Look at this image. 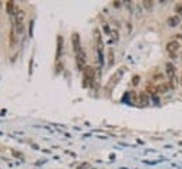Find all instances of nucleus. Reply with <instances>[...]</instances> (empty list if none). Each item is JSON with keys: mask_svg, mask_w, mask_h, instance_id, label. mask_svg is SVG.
I'll return each mask as SVG.
<instances>
[{"mask_svg": "<svg viewBox=\"0 0 182 169\" xmlns=\"http://www.w3.org/2000/svg\"><path fill=\"white\" fill-rule=\"evenodd\" d=\"M165 50H167L168 55H169L171 59H172V60H176V59H178L179 51H181V43L172 38V40H169V41L167 43V47H165Z\"/></svg>", "mask_w": 182, "mask_h": 169, "instance_id": "f257e3e1", "label": "nucleus"}, {"mask_svg": "<svg viewBox=\"0 0 182 169\" xmlns=\"http://www.w3.org/2000/svg\"><path fill=\"white\" fill-rule=\"evenodd\" d=\"M24 12L23 10H17L16 12V16H14V31L16 33L22 34L23 30H24Z\"/></svg>", "mask_w": 182, "mask_h": 169, "instance_id": "f03ea898", "label": "nucleus"}, {"mask_svg": "<svg viewBox=\"0 0 182 169\" xmlns=\"http://www.w3.org/2000/svg\"><path fill=\"white\" fill-rule=\"evenodd\" d=\"M94 68L91 67H86L83 71V85L84 87H88V85H93L94 81H96V75H94Z\"/></svg>", "mask_w": 182, "mask_h": 169, "instance_id": "7ed1b4c3", "label": "nucleus"}, {"mask_svg": "<svg viewBox=\"0 0 182 169\" xmlns=\"http://www.w3.org/2000/svg\"><path fill=\"white\" fill-rule=\"evenodd\" d=\"M124 70H125V68H120V70H118L117 73H115L114 75H112V77L110 78V81H108V84H107V85H105V90H107V91H111V90L114 88V85H117V84H118V81H120V78L122 77Z\"/></svg>", "mask_w": 182, "mask_h": 169, "instance_id": "20e7f679", "label": "nucleus"}, {"mask_svg": "<svg viewBox=\"0 0 182 169\" xmlns=\"http://www.w3.org/2000/svg\"><path fill=\"white\" fill-rule=\"evenodd\" d=\"M165 68H167V75H168V78H169V85L174 88V87H175V74H176V68H175V65H174L171 61H168L167 64H165Z\"/></svg>", "mask_w": 182, "mask_h": 169, "instance_id": "39448f33", "label": "nucleus"}, {"mask_svg": "<svg viewBox=\"0 0 182 169\" xmlns=\"http://www.w3.org/2000/svg\"><path fill=\"white\" fill-rule=\"evenodd\" d=\"M71 44H73V50H74L75 55L83 53V50H81V43H80V36H78L77 33H74L71 36Z\"/></svg>", "mask_w": 182, "mask_h": 169, "instance_id": "423d86ee", "label": "nucleus"}, {"mask_svg": "<svg viewBox=\"0 0 182 169\" xmlns=\"http://www.w3.org/2000/svg\"><path fill=\"white\" fill-rule=\"evenodd\" d=\"M149 104V95L147 91H141L138 94V105H141V107H145V105Z\"/></svg>", "mask_w": 182, "mask_h": 169, "instance_id": "0eeeda50", "label": "nucleus"}, {"mask_svg": "<svg viewBox=\"0 0 182 169\" xmlns=\"http://www.w3.org/2000/svg\"><path fill=\"white\" fill-rule=\"evenodd\" d=\"M167 23L169 27H176L178 24H181V16H178V14L171 16V17H168Z\"/></svg>", "mask_w": 182, "mask_h": 169, "instance_id": "6e6552de", "label": "nucleus"}, {"mask_svg": "<svg viewBox=\"0 0 182 169\" xmlns=\"http://www.w3.org/2000/svg\"><path fill=\"white\" fill-rule=\"evenodd\" d=\"M6 10H7V13H9L10 16H12V14H14V16H16V13H14V12H17V10H16V6H14V3H13V2H7V3H6Z\"/></svg>", "mask_w": 182, "mask_h": 169, "instance_id": "1a4fd4ad", "label": "nucleus"}, {"mask_svg": "<svg viewBox=\"0 0 182 169\" xmlns=\"http://www.w3.org/2000/svg\"><path fill=\"white\" fill-rule=\"evenodd\" d=\"M61 50H63V37L59 36V38H57V60L61 55Z\"/></svg>", "mask_w": 182, "mask_h": 169, "instance_id": "9d476101", "label": "nucleus"}, {"mask_svg": "<svg viewBox=\"0 0 182 169\" xmlns=\"http://www.w3.org/2000/svg\"><path fill=\"white\" fill-rule=\"evenodd\" d=\"M16 41H17V36H16V31L12 28V31H10V44H16Z\"/></svg>", "mask_w": 182, "mask_h": 169, "instance_id": "9b49d317", "label": "nucleus"}, {"mask_svg": "<svg viewBox=\"0 0 182 169\" xmlns=\"http://www.w3.org/2000/svg\"><path fill=\"white\" fill-rule=\"evenodd\" d=\"M175 12L178 13V16L182 13V3H179V4H176V7H175Z\"/></svg>", "mask_w": 182, "mask_h": 169, "instance_id": "f8f14e48", "label": "nucleus"}, {"mask_svg": "<svg viewBox=\"0 0 182 169\" xmlns=\"http://www.w3.org/2000/svg\"><path fill=\"white\" fill-rule=\"evenodd\" d=\"M139 83V75H134L133 77V85H137Z\"/></svg>", "mask_w": 182, "mask_h": 169, "instance_id": "ddd939ff", "label": "nucleus"}, {"mask_svg": "<svg viewBox=\"0 0 182 169\" xmlns=\"http://www.w3.org/2000/svg\"><path fill=\"white\" fill-rule=\"evenodd\" d=\"M142 4H144V7H145V9H151V7H152V4H154V3H152V2H149V3H148V2H144V3H142Z\"/></svg>", "mask_w": 182, "mask_h": 169, "instance_id": "4468645a", "label": "nucleus"}, {"mask_svg": "<svg viewBox=\"0 0 182 169\" xmlns=\"http://www.w3.org/2000/svg\"><path fill=\"white\" fill-rule=\"evenodd\" d=\"M174 40H176V41L182 40V34H175V38H174Z\"/></svg>", "mask_w": 182, "mask_h": 169, "instance_id": "2eb2a0df", "label": "nucleus"}, {"mask_svg": "<svg viewBox=\"0 0 182 169\" xmlns=\"http://www.w3.org/2000/svg\"><path fill=\"white\" fill-rule=\"evenodd\" d=\"M181 83H182V74H181Z\"/></svg>", "mask_w": 182, "mask_h": 169, "instance_id": "dca6fc26", "label": "nucleus"}, {"mask_svg": "<svg viewBox=\"0 0 182 169\" xmlns=\"http://www.w3.org/2000/svg\"><path fill=\"white\" fill-rule=\"evenodd\" d=\"M181 28H182V24H181Z\"/></svg>", "mask_w": 182, "mask_h": 169, "instance_id": "f3484780", "label": "nucleus"}, {"mask_svg": "<svg viewBox=\"0 0 182 169\" xmlns=\"http://www.w3.org/2000/svg\"><path fill=\"white\" fill-rule=\"evenodd\" d=\"M181 53H182V50H181Z\"/></svg>", "mask_w": 182, "mask_h": 169, "instance_id": "a211bd4d", "label": "nucleus"}]
</instances>
